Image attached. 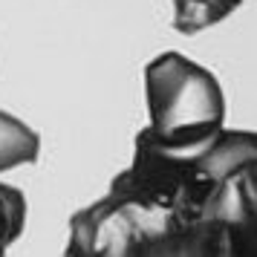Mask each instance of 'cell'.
Listing matches in <instances>:
<instances>
[{
    "label": "cell",
    "instance_id": "1",
    "mask_svg": "<svg viewBox=\"0 0 257 257\" xmlns=\"http://www.w3.org/2000/svg\"><path fill=\"white\" fill-rule=\"evenodd\" d=\"M208 145L185 153L168 151L142 130L130 168L110 182L104 197L72 217L67 254H202V211L214 182Z\"/></svg>",
    "mask_w": 257,
    "mask_h": 257
},
{
    "label": "cell",
    "instance_id": "5",
    "mask_svg": "<svg viewBox=\"0 0 257 257\" xmlns=\"http://www.w3.org/2000/svg\"><path fill=\"white\" fill-rule=\"evenodd\" d=\"M26 222V199L12 185L0 182V254L21 237Z\"/></svg>",
    "mask_w": 257,
    "mask_h": 257
},
{
    "label": "cell",
    "instance_id": "4",
    "mask_svg": "<svg viewBox=\"0 0 257 257\" xmlns=\"http://www.w3.org/2000/svg\"><path fill=\"white\" fill-rule=\"evenodd\" d=\"M243 3L245 0H174V29L182 35H197L225 21Z\"/></svg>",
    "mask_w": 257,
    "mask_h": 257
},
{
    "label": "cell",
    "instance_id": "3",
    "mask_svg": "<svg viewBox=\"0 0 257 257\" xmlns=\"http://www.w3.org/2000/svg\"><path fill=\"white\" fill-rule=\"evenodd\" d=\"M41 153V139L21 118L0 110V174L21 165H32Z\"/></svg>",
    "mask_w": 257,
    "mask_h": 257
},
{
    "label": "cell",
    "instance_id": "2",
    "mask_svg": "<svg viewBox=\"0 0 257 257\" xmlns=\"http://www.w3.org/2000/svg\"><path fill=\"white\" fill-rule=\"evenodd\" d=\"M151 124L145 133L168 151H199L225 127V95L205 67L182 52H162L145 70Z\"/></svg>",
    "mask_w": 257,
    "mask_h": 257
}]
</instances>
